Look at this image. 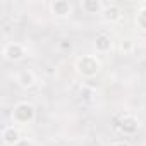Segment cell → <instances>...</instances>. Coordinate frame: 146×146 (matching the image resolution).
<instances>
[{
    "instance_id": "8",
    "label": "cell",
    "mask_w": 146,
    "mask_h": 146,
    "mask_svg": "<svg viewBox=\"0 0 146 146\" xmlns=\"http://www.w3.org/2000/svg\"><path fill=\"white\" fill-rule=\"evenodd\" d=\"M79 7L86 14H102L103 9H105V4L100 2V0H81Z\"/></svg>"
},
{
    "instance_id": "15",
    "label": "cell",
    "mask_w": 146,
    "mask_h": 146,
    "mask_svg": "<svg viewBox=\"0 0 146 146\" xmlns=\"http://www.w3.org/2000/svg\"><path fill=\"white\" fill-rule=\"evenodd\" d=\"M112 146H132L131 143H127V141H115Z\"/></svg>"
},
{
    "instance_id": "10",
    "label": "cell",
    "mask_w": 146,
    "mask_h": 146,
    "mask_svg": "<svg viewBox=\"0 0 146 146\" xmlns=\"http://www.w3.org/2000/svg\"><path fill=\"white\" fill-rule=\"evenodd\" d=\"M95 50L98 53H108L112 50V38L107 33H100L95 38Z\"/></svg>"
},
{
    "instance_id": "11",
    "label": "cell",
    "mask_w": 146,
    "mask_h": 146,
    "mask_svg": "<svg viewBox=\"0 0 146 146\" xmlns=\"http://www.w3.org/2000/svg\"><path fill=\"white\" fill-rule=\"evenodd\" d=\"M136 26L141 29V31H144L146 33V5L144 7H141L137 12H136Z\"/></svg>"
},
{
    "instance_id": "4",
    "label": "cell",
    "mask_w": 146,
    "mask_h": 146,
    "mask_svg": "<svg viewBox=\"0 0 146 146\" xmlns=\"http://www.w3.org/2000/svg\"><path fill=\"white\" fill-rule=\"evenodd\" d=\"M16 83L23 90H31L38 83V76L35 74V70H31V69H21L17 72V76H16Z\"/></svg>"
},
{
    "instance_id": "12",
    "label": "cell",
    "mask_w": 146,
    "mask_h": 146,
    "mask_svg": "<svg viewBox=\"0 0 146 146\" xmlns=\"http://www.w3.org/2000/svg\"><path fill=\"white\" fill-rule=\"evenodd\" d=\"M79 95H81V98H83V100H91V98L95 96V90L84 84V86L81 88V91H79Z\"/></svg>"
},
{
    "instance_id": "6",
    "label": "cell",
    "mask_w": 146,
    "mask_h": 146,
    "mask_svg": "<svg viewBox=\"0 0 146 146\" xmlns=\"http://www.w3.org/2000/svg\"><path fill=\"white\" fill-rule=\"evenodd\" d=\"M50 11L55 17H67L72 12V5L67 0H53L50 4Z\"/></svg>"
},
{
    "instance_id": "13",
    "label": "cell",
    "mask_w": 146,
    "mask_h": 146,
    "mask_svg": "<svg viewBox=\"0 0 146 146\" xmlns=\"http://www.w3.org/2000/svg\"><path fill=\"white\" fill-rule=\"evenodd\" d=\"M120 50H122L124 53H129V52L132 50V41H131V40H122V43H120Z\"/></svg>"
},
{
    "instance_id": "5",
    "label": "cell",
    "mask_w": 146,
    "mask_h": 146,
    "mask_svg": "<svg viewBox=\"0 0 146 146\" xmlns=\"http://www.w3.org/2000/svg\"><path fill=\"white\" fill-rule=\"evenodd\" d=\"M137 129H139V120L131 113H125L119 122V131L124 136H134L137 132Z\"/></svg>"
},
{
    "instance_id": "2",
    "label": "cell",
    "mask_w": 146,
    "mask_h": 146,
    "mask_svg": "<svg viewBox=\"0 0 146 146\" xmlns=\"http://www.w3.org/2000/svg\"><path fill=\"white\" fill-rule=\"evenodd\" d=\"M102 69V62L96 55H83L76 60V70L83 78H95Z\"/></svg>"
},
{
    "instance_id": "1",
    "label": "cell",
    "mask_w": 146,
    "mask_h": 146,
    "mask_svg": "<svg viewBox=\"0 0 146 146\" xmlns=\"http://www.w3.org/2000/svg\"><path fill=\"white\" fill-rule=\"evenodd\" d=\"M35 119H36V108L33 103L19 102L14 105V110H12V122L14 124L28 125V124L35 122Z\"/></svg>"
},
{
    "instance_id": "7",
    "label": "cell",
    "mask_w": 146,
    "mask_h": 146,
    "mask_svg": "<svg viewBox=\"0 0 146 146\" xmlns=\"http://www.w3.org/2000/svg\"><path fill=\"white\" fill-rule=\"evenodd\" d=\"M2 141H4V144H7V146H16V144L21 141V132H19V129H16L14 125L4 127V131H2Z\"/></svg>"
},
{
    "instance_id": "3",
    "label": "cell",
    "mask_w": 146,
    "mask_h": 146,
    "mask_svg": "<svg viewBox=\"0 0 146 146\" xmlns=\"http://www.w3.org/2000/svg\"><path fill=\"white\" fill-rule=\"evenodd\" d=\"M2 55L9 62H19V60H23L28 55V48L23 43H19V41H11V43H7L4 46Z\"/></svg>"
},
{
    "instance_id": "14",
    "label": "cell",
    "mask_w": 146,
    "mask_h": 146,
    "mask_svg": "<svg viewBox=\"0 0 146 146\" xmlns=\"http://www.w3.org/2000/svg\"><path fill=\"white\" fill-rule=\"evenodd\" d=\"M16 146H35V144H33V141H31L29 137H21V141H19Z\"/></svg>"
},
{
    "instance_id": "9",
    "label": "cell",
    "mask_w": 146,
    "mask_h": 146,
    "mask_svg": "<svg viewBox=\"0 0 146 146\" xmlns=\"http://www.w3.org/2000/svg\"><path fill=\"white\" fill-rule=\"evenodd\" d=\"M102 16L108 21V23H117L122 17V9L117 4H105V9L102 12Z\"/></svg>"
}]
</instances>
